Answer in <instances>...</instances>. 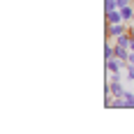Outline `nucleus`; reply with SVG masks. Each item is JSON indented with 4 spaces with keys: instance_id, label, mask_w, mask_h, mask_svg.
I'll return each instance as SVG.
<instances>
[{
    "instance_id": "1",
    "label": "nucleus",
    "mask_w": 134,
    "mask_h": 134,
    "mask_svg": "<svg viewBox=\"0 0 134 134\" xmlns=\"http://www.w3.org/2000/svg\"><path fill=\"white\" fill-rule=\"evenodd\" d=\"M127 30H130V23H107L104 21V32H107V37H111V40L120 37L122 32H127Z\"/></svg>"
},
{
    "instance_id": "2",
    "label": "nucleus",
    "mask_w": 134,
    "mask_h": 134,
    "mask_svg": "<svg viewBox=\"0 0 134 134\" xmlns=\"http://www.w3.org/2000/svg\"><path fill=\"white\" fill-rule=\"evenodd\" d=\"M104 21H107V23H125V19H122L120 9H113V12L104 14Z\"/></svg>"
},
{
    "instance_id": "3",
    "label": "nucleus",
    "mask_w": 134,
    "mask_h": 134,
    "mask_svg": "<svg viewBox=\"0 0 134 134\" xmlns=\"http://www.w3.org/2000/svg\"><path fill=\"white\" fill-rule=\"evenodd\" d=\"M130 40H132V35H130V30H127V32H122L120 37H116L113 44H120V46H127V49H130Z\"/></svg>"
},
{
    "instance_id": "4",
    "label": "nucleus",
    "mask_w": 134,
    "mask_h": 134,
    "mask_svg": "<svg viewBox=\"0 0 134 134\" xmlns=\"http://www.w3.org/2000/svg\"><path fill=\"white\" fill-rule=\"evenodd\" d=\"M122 19H125V23H132V16H134V5H127V7H122L120 9Z\"/></svg>"
},
{
    "instance_id": "5",
    "label": "nucleus",
    "mask_w": 134,
    "mask_h": 134,
    "mask_svg": "<svg viewBox=\"0 0 134 134\" xmlns=\"http://www.w3.org/2000/svg\"><path fill=\"white\" fill-rule=\"evenodd\" d=\"M109 58H113V40L111 37H107V44H104V60H109Z\"/></svg>"
},
{
    "instance_id": "6",
    "label": "nucleus",
    "mask_w": 134,
    "mask_h": 134,
    "mask_svg": "<svg viewBox=\"0 0 134 134\" xmlns=\"http://www.w3.org/2000/svg\"><path fill=\"white\" fill-rule=\"evenodd\" d=\"M113 9H118V5H116V0H104V14L113 12Z\"/></svg>"
}]
</instances>
